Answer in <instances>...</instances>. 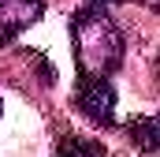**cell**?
Instances as JSON below:
<instances>
[{
	"label": "cell",
	"instance_id": "6da1fadb",
	"mask_svg": "<svg viewBox=\"0 0 160 157\" xmlns=\"http://www.w3.org/2000/svg\"><path fill=\"white\" fill-rule=\"evenodd\" d=\"M71 45L78 75H112L123 64V34L104 4H86L71 15Z\"/></svg>",
	"mask_w": 160,
	"mask_h": 157
},
{
	"label": "cell",
	"instance_id": "7a4b0ae2",
	"mask_svg": "<svg viewBox=\"0 0 160 157\" xmlns=\"http://www.w3.org/2000/svg\"><path fill=\"white\" fill-rule=\"evenodd\" d=\"M78 109L86 120L112 127L116 123V86L108 82V75H78Z\"/></svg>",
	"mask_w": 160,
	"mask_h": 157
},
{
	"label": "cell",
	"instance_id": "3957f363",
	"mask_svg": "<svg viewBox=\"0 0 160 157\" xmlns=\"http://www.w3.org/2000/svg\"><path fill=\"white\" fill-rule=\"evenodd\" d=\"M45 15V0H0V49Z\"/></svg>",
	"mask_w": 160,
	"mask_h": 157
},
{
	"label": "cell",
	"instance_id": "277c9868",
	"mask_svg": "<svg viewBox=\"0 0 160 157\" xmlns=\"http://www.w3.org/2000/svg\"><path fill=\"white\" fill-rule=\"evenodd\" d=\"M127 135L142 154H157L160 150V123L157 116H130L127 120Z\"/></svg>",
	"mask_w": 160,
	"mask_h": 157
},
{
	"label": "cell",
	"instance_id": "5b68a950",
	"mask_svg": "<svg viewBox=\"0 0 160 157\" xmlns=\"http://www.w3.org/2000/svg\"><path fill=\"white\" fill-rule=\"evenodd\" d=\"M56 157H108L104 146L97 138H82V135H63L60 146H56Z\"/></svg>",
	"mask_w": 160,
	"mask_h": 157
},
{
	"label": "cell",
	"instance_id": "8992f818",
	"mask_svg": "<svg viewBox=\"0 0 160 157\" xmlns=\"http://www.w3.org/2000/svg\"><path fill=\"white\" fill-rule=\"evenodd\" d=\"M89 4H116V0H89Z\"/></svg>",
	"mask_w": 160,
	"mask_h": 157
},
{
	"label": "cell",
	"instance_id": "52a82bcc",
	"mask_svg": "<svg viewBox=\"0 0 160 157\" xmlns=\"http://www.w3.org/2000/svg\"><path fill=\"white\" fill-rule=\"evenodd\" d=\"M142 4H149V8H157V4H160V0H142Z\"/></svg>",
	"mask_w": 160,
	"mask_h": 157
},
{
	"label": "cell",
	"instance_id": "ba28073f",
	"mask_svg": "<svg viewBox=\"0 0 160 157\" xmlns=\"http://www.w3.org/2000/svg\"><path fill=\"white\" fill-rule=\"evenodd\" d=\"M0 120H4V101H0Z\"/></svg>",
	"mask_w": 160,
	"mask_h": 157
}]
</instances>
